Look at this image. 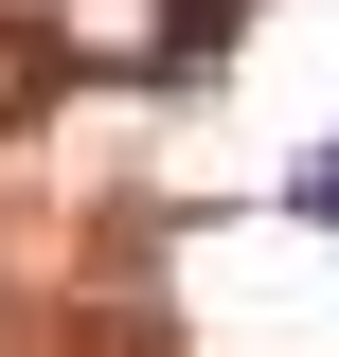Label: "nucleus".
<instances>
[{"label":"nucleus","mask_w":339,"mask_h":357,"mask_svg":"<svg viewBox=\"0 0 339 357\" xmlns=\"http://www.w3.org/2000/svg\"><path fill=\"white\" fill-rule=\"evenodd\" d=\"M286 215H303V232H339V143H322V161H286Z\"/></svg>","instance_id":"nucleus-1"}]
</instances>
